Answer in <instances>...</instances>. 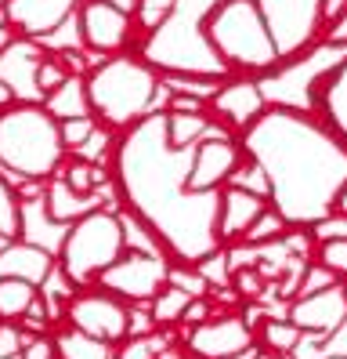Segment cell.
I'll list each match as a JSON object with an SVG mask.
<instances>
[{"label": "cell", "mask_w": 347, "mask_h": 359, "mask_svg": "<svg viewBox=\"0 0 347 359\" xmlns=\"http://www.w3.org/2000/svg\"><path fill=\"white\" fill-rule=\"evenodd\" d=\"M192 149H170L167 109L160 105L134 128L116 135L108 167H113V185L123 210L141 225L160 255L170 265L195 269L213 250H221V236H217L221 193L199 196L188 189Z\"/></svg>", "instance_id": "1"}, {"label": "cell", "mask_w": 347, "mask_h": 359, "mask_svg": "<svg viewBox=\"0 0 347 359\" xmlns=\"http://www.w3.org/2000/svg\"><path fill=\"white\" fill-rule=\"evenodd\" d=\"M0 359H22V355L18 352H8V355H0Z\"/></svg>", "instance_id": "44"}, {"label": "cell", "mask_w": 347, "mask_h": 359, "mask_svg": "<svg viewBox=\"0 0 347 359\" xmlns=\"http://www.w3.org/2000/svg\"><path fill=\"white\" fill-rule=\"evenodd\" d=\"M167 280H170V262L160 255V250L127 247L120 255V262H113L101 272L98 287L116 294V298L127 302V305H148L167 287Z\"/></svg>", "instance_id": "8"}, {"label": "cell", "mask_w": 347, "mask_h": 359, "mask_svg": "<svg viewBox=\"0 0 347 359\" xmlns=\"http://www.w3.org/2000/svg\"><path fill=\"white\" fill-rule=\"evenodd\" d=\"M130 247L127 240V222L113 207H98L87 218L73 222L62 236L58 247V276L73 290L98 287L101 272L120 262V255Z\"/></svg>", "instance_id": "6"}, {"label": "cell", "mask_w": 347, "mask_h": 359, "mask_svg": "<svg viewBox=\"0 0 347 359\" xmlns=\"http://www.w3.org/2000/svg\"><path fill=\"white\" fill-rule=\"evenodd\" d=\"M26 232V215H22V200L15 193V182L0 171V240L11 243V240H22Z\"/></svg>", "instance_id": "26"}, {"label": "cell", "mask_w": 347, "mask_h": 359, "mask_svg": "<svg viewBox=\"0 0 347 359\" xmlns=\"http://www.w3.org/2000/svg\"><path fill=\"white\" fill-rule=\"evenodd\" d=\"M48 109L58 116V120H69V116H83V113H91L87 109V91H83V76H73L58 95H51L48 102Z\"/></svg>", "instance_id": "30"}, {"label": "cell", "mask_w": 347, "mask_h": 359, "mask_svg": "<svg viewBox=\"0 0 347 359\" xmlns=\"http://www.w3.org/2000/svg\"><path fill=\"white\" fill-rule=\"evenodd\" d=\"M243 142L232 131H210L206 138L195 142L192 149V167H188V189L199 196H217L232 182V175L243 163Z\"/></svg>", "instance_id": "10"}, {"label": "cell", "mask_w": 347, "mask_h": 359, "mask_svg": "<svg viewBox=\"0 0 347 359\" xmlns=\"http://www.w3.org/2000/svg\"><path fill=\"white\" fill-rule=\"evenodd\" d=\"M58 175L69 182V189H76L80 196H98L105 185H113V167L98 163V160H87L80 153L65 156V163L58 167Z\"/></svg>", "instance_id": "21"}, {"label": "cell", "mask_w": 347, "mask_h": 359, "mask_svg": "<svg viewBox=\"0 0 347 359\" xmlns=\"http://www.w3.org/2000/svg\"><path fill=\"white\" fill-rule=\"evenodd\" d=\"M160 327L152 320L148 305H130V316H127V341H134V337H152Z\"/></svg>", "instance_id": "36"}, {"label": "cell", "mask_w": 347, "mask_h": 359, "mask_svg": "<svg viewBox=\"0 0 347 359\" xmlns=\"http://www.w3.org/2000/svg\"><path fill=\"white\" fill-rule=\"evenodd\" d=\"M290 229H293V225H290L286 218H282L275 207H268L264 215H260V218H257V222L246 229L243 243H250V247H271V243H278L282 236H286Z\"/></svg>", "instance_id": "29"}, {"label": "cell", "mask_w": 347, "mask_h": 359, "mask_svg": "<svg viewBox=\"0 0 347 359\" xmlns=\"http://www.w3.org/2000/svg\"><path fill=\"white\" fill-rule=\"evenodd\" d=\"M36 294H40V287H33V283H26V280L0 276V327H11V330H15Z\"/></svg>", "instance_id": "24"}, {"label": "cell", "mask_w": 347, "mask_h": 359, "mask_svg": "<svg viewBox=\"0 0 347 359\" xmlns=\"http://www.w3.org/2000/svg\"><path fill=\"white\" fill-rule=\"evenodd\" d=\"M344 11H347V0H318V48H322V36L340 22Z\"/></svg>", "instance_id": "37"}, {"label": "cell", "mask_w": 347, "mask_h": 359, "mask_svg": "<svg viewBox=\"0 0 347 359\" xmlns=\"http://www.w3.org/2000/svg\"><path fill=\"white\" fill-rule=\"evenodd\" d=\"M58 320H62V316H55V312H51V302H48V294L40 290L36 298L29 302L26 316H22V323H18L15 330H26V334H51Z\"/></svg>", "instance_id": "33"}, {"label": "cell", "mask_w": 347, "mask_h": 359, "mask_svg": "<svg viewBox=\"0 0 347 359\" xmlns=\"http://www.w3.org/2000/svg\"><path fill=\"white\" fill-rule=\"evenodd\" d=\"M0 15H4V0H0Z\"/></svg>", "instance_id": "47"}, {"label": "cell", "mask_w": 347, "mask_h": 359, "mask_svg": "<svg viewBox=\"0 0 347 359\" xmlns=\"http://www.w3.org/2000/svg\"><path fill=\"white\" fill-rule=\"evenodd\" d=\"M62 123V145H65V153H83L87 145L94 142V135L101 131L98 128V120L91 113H83V116H69V120H58Z\"/></svg>", "instance_id": "32"}, {"label": "cell", "mask_w": 347, "mask_h": 359, "mask_svg": "<svg viewBox=\"0 0 347 359\" xmlns=\"http://www.w3.org/2000/svg\"><path fill=\"white\" fill-rule=\"evenodd\" d=\"M290 320L304 330V337H333L347 323V287L344 280L311 290V294H297L290 302Z\"/></svg>", "instance_id": "13"}, {"label": "cell", "mask_w": 347, "mask_h": 359, "mask_svg": "<svg viewBox=\"0 0 347 359\" xmlns=\"http://www.w3.org/2000/svg\"><path fill=\"white\" fill-rule=\"evenodd\" d=\"M15 40H18V29L8 22V18H0V55H4V51L15 44Z\"/></svg>", "instance_id": "41"}, {"label": "cell", "mask_w": 347, "mask_h": 359, "mask_svg": "<svg viewBox=\"0 0 347 359\" xmlns=\"http://www.w3.org/2000/svg\"><path fill=\"white\" fill-rule=\"evenodd\" d=\"M167 109V142H170V149H192L199 138H206L210 131H217L221 123H217L210 116V109L203 105V109H174V105H163Z\"/></svg>", "instance_id": "20"}, {"label": "cell", "mask_w": 347, "mask_h": 359, "mask_svg": "<svg viewBox=\"0 0 347 359\" xmlns=\"http://www.w3.org/2000/svg\"><path fill=\"white\" fill-rule=\"evenodd\" d=\"M185 359H199V355H192V352H185Z\"/></svg>", "instance_id": "45"}, {"label": "cell", "mask_w": 347, "mask_h": 359, "mask_svg": "<svg viewBox=\"0 0 347 359\" xmlns=\"http://www.w3.org/2000/svg\"><path fill=\"white\" fill-rule=\"evenodd\" d=\"M55 341H58V359H116L113 345L69 327L65 320H58V327H55Z\"/></svg>", "instance_id": "23"}, {"label": "cell", "mask_w": 347, "mask_h": 359, "mask_svg": "<svg viewBox=\"0 0 347 359\" xmlns=\"http://www.w3.org/2000/svg\"><path fill=\"white\" fill-rule=\"evenodd\" d=\"M322 48H347V11L340 15V22L322 36Z\"/></svg>", "instance_id": "40"}, {"label": "cell", "mask_w": 347, "mask_h": 359, "mask_svg": "<svg viewBox=\"0 0 347 359\" xmlns=\"http://www.w3.org/2000/svg\"><path fill=\"white\" fill-rule=\"evenodd\" d=\"M76 33H80V48H87L98 58L145 48L134 11H130V4H120V0H83L76 11Z\"/></svg>", "instance_id": "7"}, {"label": "cell", "mask_w": 347, "mask_h": 359, "mask_svg": "<svg viewBox=\"0 0 347 359\" xmlns=\"http://www.w3.org/2000/svg\"><path fill=\"white\" fill-rule=\"evenodd\" d=\"M130 11H134V22H138L141 36L148 40L181 11V0H130Z\"/></svg>", "instance_id": "27"}, {"label": "cell", "mask_w": 347, "mask_h": 359, "mask_svg": "<svg viewBox=\"0 0 347 359\" xmlns=\"http://www.w3.org/2000/svg\"><path fill=\"white\" fill-rule=\"evenodd\" d=\"M268 105L271 102H268L257 76H232L217 88V95L206 102V109L217 123H225V128L239 138L260 120V113H264Z\"/></svg>", "instance_id": "12"}, {"label": "cell", "mask_w": 347, "mask_h": 359, "mask_svg": "<svg viewBox=\"0 0 347 359\" xmlns=\"http://www.w3.org/2000/svg\"><path fill=\"white\" fill-rule=\"evenodd\" d=\"M206 48L235 76H271L282 69V51L260 0H213L199 15Z\"/></svg>", "instance_id": "4"}, {"label": "cell", "mask_w": 347, "mask_h": 359, "mask_svg": "<svg viewBox=\"0 0 347 359\" xmlns=\"http://www.w3.org/2000/svg\"><path fill=\"white\" fill-rule=\"evenodd\" d=\"M250 359H297V355H275V352H253Z\"/></svg>", "instance_id": "43"}, {"label": "cell", "mask_w": 347, "mask_h": 359, "mask_svg": "<svg viewBox=\"0 0 347 359\" xmlns=\"http://www.w3.org/2000/svg\"><path fill=\"white\" fill-rule=\"evenodd\" d=\"M210 316H213V298H210V294H206V298H192L188 309H185V316H181V330L199 327L203 320H210Z\"/></svg>", "instance_id": "39"}, {"label": "cell", "mask_w": 347, "mask_h": 359, "mask_svg": "<svg viewBox=\"0 0 347 359\" xmlns=\"http://www.w3.org/2000/svg\"><path fill=\"white\" fill-rule=\"evenodd\" d=\"M58 55H62L65 69H69L73 76H87V73H91V66H94L87 48H58Z\"/></svg>", "instance_id": "38"}, {"label": "cell", "mask_w": 347, "mask_h": 359, "mask_svg": "<svg viewBox=\"0 0 347 359\" xmlns=\"http://www.w3.org/2000/svg\"><path fill=\"white\" fill-rule=\"evenodd\" d=\"M62 123L43 102H18L0 113V171L15 182H48L65 163Z\"/></svg>", "instance_id": "5"}, {"label": "cell", "mask_w": 347, "mask_h": 359, "mask_svg": "<svg viewBox=\"0 0 347 359\" xmlns=\"http://www.w3.org/2000/svg\"><path fill=\"white\" fill-rule=\"evenodd\" d=\"M253 337H257V352H275V355H297L300 341H304V330L290 320V316H264L257 327H253Z\"/></svg>", "instance_id": "22"}, {"label": "cell", "mask_w": 347, "mask_h": 359, "mask_svg": "<svg viewBox=\"0 0 347 359\" xmlns=\"http://www.w3.org/2000/svg\"><path fill=\"white\" fill-rule=\"evenodd\" d=\"M308 105L337 131V138L347 145V58L333 62L325 73L315 76Z\"/></svg>", "instance_id": "17"}, {"label": "cell", "mask_w": 347, "mask_h": 359, "mask_svg": "<svg viewBox=\"0 0 347 359\" xmlns=\"http://www.w3.org/2000/svg\"><path fill=\"white\" fill-rule=\"evenodd\" d=\"M127 316H130V305L120 302L116 294H108L101 287H87V290H76L69 302L62 309V320L98 337V341L120 348L127 341Z\"/></svg>", "instance_id": "9"}, {"label": "cell", "mask_w": 347, "mask_h": 359, "mask_svg": "<svg viewBox=\"0 0 347 359\" xmlns=\"http://www.w3.org/2000/svg\"><path fill=\"white\" fill-rule=\"evenodd\" d=\"M311 262H318L322 269H330L337 280H347V236H322V240H315Z\"/></svg>", "instance_id": "31"}, {"label": "cell", "mask_w": 347, "mask_h": 359, "mask_svg": "<svg viewBox=\"0 0 347 359\" xmlns=\"http://www.w3.org/2000/svg\"><path fill=\"white\" fill-rule=\"evenodd\" d=\"M344 287H347V280H344Z\"/></svg>", "instance_id": "48"}, {"label": "cell", "mask_w": 347, "mask_h": 359, "mask_svg": "<svg viewBox=\"0 0 347 359\" xmlns=\"http://www.w3.org/2000/svg\"><path fill=\"white\" fill-rule=\"evenodd\" d=\"M83 91H87V109L98 120V128L113 135H123L141 116L167 105L163 76L141 51L98 58L91 73L83 76Z\"/></svg>", "instance_id": "3"}, {"label": "cell", "mask_w": 347, "mask_h": 359, "mask_svg": "<svg viewBox=\"0 0 347 359\" xmlns=\"http://www.w3.org/2000/svg\"><path fill=\"white\" fill-rule=\"evenodd\" d=\"M232 287L239 290V298H250V302H257L260 294L268 290V280L257 272V265H246V269H235V272H232Z\"/></svg>", "instance_id": "35"}, {"label": "cell", "mask_w": 347, "mask_h": 359, "mask_svg": "<svg viewBox=\"0 0 347 359\" xmlns=\"http://www.w3.org/2000/svg\"><path fill=\"white\" fill-rule=\"evenodd\" d=\"M188 302H192V294L167 280V287L148 302V312H152V320H156L160 330H181V316H185Z\"/></svg>", "instance_id": "25"}, {"label": "cell", "mask_w": 347, "mask_h": 359, "mask_svg": "<svg viewBox=\"0 0 347 359\" xmlns=\"http://www.w3.org/2000/svg\"><path fill=\"white\" fill-rule=\"evenodd\" d=\"M268 207H271V200L264 193H253L246 185L228 182L221 189V210H217V236H221V247L243 243L246 229L264 215Z\"/></svg>", "instance_id": "15"}, {"label": "cell", "mask_w": 347, "mask_h": 359, "mask_svg": "<svg viewBox=\"0 0 347 359\" xmlns=\"http://www.w3.org/2000/svg\"><path fill=\"white\" fill-rule=\"evenodd\" d=\"M181 345L185 352L199 355V359H239L257 348V337L253 327L243 312H221V316H210L199 327H188L181 330Z\"/></svg>", "instance_id": "11"}, {"label": "cell", "mask_w": 347, "mask_h": 359, "mask_svg": "<svg viewBox=\"0 0 347 359\" xmlns=\"http://www.w3.org/2000/svg\"><path fill=\"white\" fill-rule=\"evenodd\" d=\"M18 355L22 359H58V341L51 334H26L18 330Z\"/></svg>", "instance_id": "34"}, {"label": "cell", "mask_w": 347, "mask_h": 359, "mask_svg": "<svg viewBox=\"0 0 347 359\" xmlns=\"http://www.w3.org/2000/svg\"><path fill=\"white\" fill-rule=\"evenodd\" d=\"M43 55H48V44L43 40H29V36H18L0 55V80L18 95V102H43L36 91V66Z\"/></svg>", "instance_id": "16"}, {"label": "cell", "mask_w": 347, "mask_h": 359, "mask_svg": "<svg viewBox=\"0 0 347 359\" xmlns=\"http://www.w3.org/2000/svg\"><path fill=\"white\" fill-rule=\"evenodd\" d=\"M239 142L264 171L271 207L293 229L333 218V200L347 182V145L311 105H268Z\"/></svg>", "instance_id": "2"}, {"label": "cell", "mask_w": 347, "mask_h": 359, "mask_svg": "<svg viewBox=\"0 0 347 359\" xmlns=\"http://www.w3.org/2000/svg\"><path fill=\"white\" fill-rule=\"evenodd\" d=\"M40 207H43V218H48L51 225L69 229L73 222L87 218L91 210H98V207H105V203H101V196H80L76 189H69V182H65L62 175H51L48 185H43Z\"/></svg>", "instance_id": "19"}, {"label": "cell", "mask_w": 347, "mask_h": 359, "mask_svg": "<svg viewBox=\"0 0 347 359\" xmlns=\"http://www.w3.org/2000/svg\"><path fill=\"white\" fill-rule=\"evenodd\" d=\"M58 269V255H51L48 247L29 243V240H11L0 247V276L26 280L33 287H43Z\"/></svg>", "instance_id": "18"}, {"label": "cell", "mask_w": 347, "mask_h": 359, "mask_svg": "<svg viewBox=\"0 0 347 359\" xmlns=\"http://www.w3.org/2000/svg\"><path fill=\"white\" fill-rule=\"evenodd\" d=\"M69 80H73V73L65 69V62H62L58 48H48V55H43L40 66H36V91H40V98L48 102V98L58 95Z\"/></svg>", "instance_id": "28"}, {"label": "cell", "mask_w": 347, "mask_h": 359, "mask_svg": "<svg viewBox=\"0 0 347 359\" xmlns=\"http://www.w3.org/2000/svg\"><path fill=\"white\" fill-rule=\"evenodd\" d=\"M11 105H18V95L8 88L4 80H0V113H4V109H11Z\"/></svg>", "instance_id": "42"}, {"label": "cell", "mask_w": 347, "mask_h": 359, "mask_svg": "<svg viewBox=\"0 0 347 359\" xmlns=\"http://www.w3.org/2000/svg\"><path fill=\"white\" fill-rule=\"evenodd\" d=\"M325 359H347V355H325Z\"/></svg>", "instance_id": "46"}, {"label": "cell", "mask_w": 347, "mask_h": 359, "mask_svg": "<svg viewBox=\"0 0 347 359\" xmlns=\"http://www.w3.org/2000/svg\"><path fill=\"white\" fill-rule=\"evenodd\" d=\"M83 0H4V18L18 29V36L48 40L76 18Z\"/></svg>", "instance_id": "14"}]
</instances>
